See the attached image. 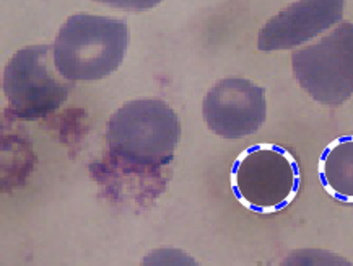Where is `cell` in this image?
<instances>
[{"label":"cell","instance_id":"obj_9","mask_svg":"<svg viewBox=\"0 0 353 266\" xmlns=\"http://www.w3.org/2000/svg\"><path fill=\"white\" fill-rule=\"evenodd\" d=\"M97 2L105 3V6H110L112 8H122V10L143 12L157 7L161 0H97Z\"/></svg>","mask_w":353,"mask_h":266},{"label":"cell","instance_id":"obj_8","mask_svg":"<svg viewBox=\"0 0 353 266\" xmlns=\"http://www.w3.org/2000/svg\"><path fill=\"white\" fill-rule=\"evenodd\" d=\"M324 191L339 202L353 205V134L334 139L318 164Z\"/></svg>","mask_w":353,"mask_h":266},{"label":"cell","instance_id":"obj_6","mask_svg":"<svg viewBox=\"0 0 353 266\" xmlns=\"http://www.w3.org/2000/svg\"><path fill=\"white\" fill-rule=\"evenodd\" d=\"M202 113L207 128L216 136H251L265 123V90L248 79H223L207 92Z\"/></svg>","mask_w":353,"mask_h":266},{"label":"cell","instance_id":"obj_3","mask_svg":"<svg viewBox=\"0 0 353 266\" xmlns=\"http://www.w3.org/2000/svg\"><path fill=\"white\" fill-rule=\"evenodd\" d=\"M236 200L256 214H275L295 201L301 188V169L295 155L277 144L244 149L230 172Z\"/></svg>","mask_w":353,"mask_h":266},{"label":"cell","instance_id":"obj_7","mask_svg":"<svg viewBox=\"0 0 353 266\" xmlns=\"http://www.w3.org/2000/svg\"><path fill=\"white\" fill-rule=\"evenodd\" d=\"M345 0H296L262 26L257 49L264 53L301 46L337 25Z\"/></svg>","mask_w":353,"mask_h":266},{"label":"cell","instance_id":"obj_1","mask_svg":"<svg viewBox=\"0 0 353 266\" xmlns=\"http://www.w3.org/2000/svg\"><path fill=\"white\" fill-rule=\"evenodd\" d=\"M179 139L178 115L161 100L125 103L108 123L110 154L122 165L139 170H155L170 164Z\"/></svg>","mask_w":353,"mask_h":266},{"label":"cell","instance_id":"obj_4","mask_svg":"<svg viewBox=\"0 0 353 266\" xmlns=\"http://www.w3.org/2000/svg\"><path fill=\"white\" fill-rule=\"evenodd\" d=\"M74 88L62 77L54 61V48L20 49L3 70V93L8 110L21 120H39L57 111Z\"/></svg>","mask_w":353,"mask_h":266},{"label":"cell","instance_id":"obj_5","mask_svg":"<svg viewBox=\"0 0 353 266\" xmlns=\"http://www.w3.org/2000/svg\"><path fill=\"white\" fill-rule=\"evenodd\" d=\"M293 75L324 106H341L353 95V23L343 21L318 43L292 54Z\"/></svg>","mask_w":353,"mask_h":266},{"label":"cell","instance_id":"obj_2","mask_svg":"<svg viewBox=\"0 0 353 266\" xmlns=\"http://www.w3.org/2000/svg\"><path fill=\"white\" fill-rule=\"evenodd\" d=\"M129 46L122 20L77 13L67 18L54 43V61L62 77L94 82L119 69Z\"/></svg>","mask_w":353,"mask_h":266}]
</instances>
